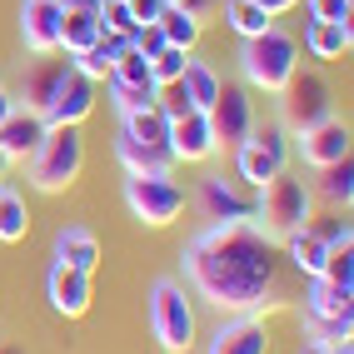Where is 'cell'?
Masks as SVG:
<instances>
[{
    "mask_svg": "<svg viewBox=\"0 0 354 354\" xmlns=\"http://www.w3.org/2000/svg\"><path fill=\"white\" fill-rule=\"evenodd\" d=\"M354 45V30L349 20H310V30H304V50H310L315 60H344Z\"/></svg>",
    "mask_w": 354,
    "mask_h": 354,
    "instance_id": "ffe728a7",
    "label": "cell"
},
{
    "mask_svg": "<svg viewBox=\"0 0 354 354\" xmlns=\"http://www.w3.org/2000/svg\"><path fill=\"white\" fill-rule=\"evenodd\" d=\"M209 354H270V329L259 315H230L215 335H209Z\"/></svg>",
    "mask_w": 354,
    "mask_h": 354,
    "instance_id": "2e32d148",
    "label": "cell"
},
{
    "mask_svg": "<svg viewBox=\"0 0 354 354\" xmlns=\"http://www.w3.org/2000/svg\"><path fill=\"white\" fill-rule=\"evenodd\" d=\"M30 234V205L10 180H0V245H20Z\"/></svg>",
    "mask_w": 354,
    "mask_h": 354,
    "instance_id": "cb8c5ba5",
    "label": "cell"
},
{
    "mask_svg": "<svg viewBox=\"0 0 354 354\" xmlns=\"http://www.w3.org/2000/svg\"><path fill=\"white\" fill-rule=\"evenodd\" d=\"M335 115V90H329L324 75H290V85L279 90V125H285L290 135H304L315 130L319 120H329Z\"/></svg>",
    "mask_w": 354,
    "mask_h": 354,
    "instance_id": "52a82bcc",
    "label": "cell"
},
{
    "mask_svg": "<svg viewBox=\"0 0 354 354\" xmlns=\"http://www.w3.org/2000/svg\"><path fill=\"white\" fill-rule=\"evenodd\" d=\"M120 135H130V140H140V145H155V150H170V120L155 110V105H145V110H130V115H120Z\"/></svg>",
    "mask_w": 354,
    "mask_h": 354,
    "instance_id": "83f0119b",
    "label": "cell"
},
{
    "mask_svg": "<svg viewBox=\"0 0 354 354\" xmlns=\"http://www.w3.org/2000/svg\"><path fill=\"white\" fill-rule=\"evenodd\" d=\"M125 205L145 230H165L185 215V185L170 175H125Z\"/></svg>",
    "mask_w": 354,
    "mask_h": 354,
    "instance_id": "8992f818",
    "label": "cell"
},
{
    "mask_svg": "<svg viewBox=\"0 0 354 354\" xmlns=\"http://www.w3.org/2000/svg\"><path fill=\"white\" fill-rule=\"evenodd\" d=\"M155 26H160L165 45H180V50H195L200 35H205V20H200L195 10H185V6H165Z\"/></svg>",
    "mask_w": 354,
    "mask_h": 354,
    "instance_id": "484cf974",
    "label": "cell"
},
{
    "mask_svg": "<svg viewBox=\"0 0 354 354\" xmlns=\"http://www.w3.org/2000/svg\"><path fill=\"white\" fill-rule=\"evenodd\" d=\"M115 160L125 165V175H170V170H175V155H170V150L140 145V140H130V135L115 140Z\"/></svg>",
    "mask_w": 354,
    "mask_h": 354,
    "instance_id": "7402d4cb",
    "label": "cell"
},
{
    "mask_svg": "<svg viewBox=\"0 0 354 354\" xmlns=\"http://www.w3.org/2000/svg\"><path fill=\"white\" fill-rule=\"evenodd\" d=\"M299 354H329V349H324V344H304Z\"/></svg>",
    "mask_w": 354,
    "mask_h": 354,
    "instance_id": "b9f144b4",
    "label": "cell"
},
{
    "mask_svg": "<svg viewBox=\"0 0 354 354\" xmlns=\"http://www.w3.org/2000/svg\"><path fill=\"white\" fill-rule=\"evenodd\" d=\"M10 110H15V95H10V90H6V85H0V120H6V115H10Z\"/></svg>",
    "mask_w": 354,
    "mask_h": 354,
    "instance_id": "60d3db41",
    "label": "cell"
},
{
    "mask_svg": "<svg viewBox=\"0 0 354 354\" xmlns=\"http://www.w3.org/2000/svg\"><path fill=\"white\" fill-rule=\"evenodd\" d=\"M170 155L175 165H205L209 155L220 150V140L215 130H209V115L205 110H190V115H180V120H170Z\"/></svg>",
    "mask_w": 354,
    "mask_h": 354,
    "instance_id": "5bb4252c",
    "label": "cell"
},
{
    "mask_svg": "<svg viewBox=\"0 0 354 354\" xmlns=\"http://www.w3.org/2000/svg\"><path fill=\"white\" fill-rule=\"evenodd\" d=\"M65 65L70 60H55V55H35L26 70H20V90H15V105H26V110H45V100H50V90L55 80L65 75Z\"/></svg>",
    "mask_w": 354,
    "mask_h": 354,
    "instance_id": "e0dca14e",
    "label": "cell"
},
{
    "mask_svg": "<svg viewBox=\"0 0 354 354\" xmlns=\"http://www.w3.org/2000/svg\"><path fill=\"white\" fill-rule=\"evenodd\" d=\"M100 35H105L100 10H65V15H60V50H65V55L90 50Z\"/></svg>",
    "mask_w": 354,
    "mask_h": 354,
    "instance_id": "603a6c76",
    "label": "cell"
},
{
    "mask_svg": "<svg viewBox=\"0 0 354 354\" xmlns=\"http://www.w3.org/2000/svg\"><path fill=\"white\" fill-rule=\"evenodd\" d=\"M254 220H259V230H265L270 240H285V234L304 230V225L315 220V195H310V185L295 180L290 170H279L274 180L259 185Z\"/></svg>",
    "mask_w": 354,
    "mask_h": 354,
    "instance_id": "277c9868",
    "label": "cell"
},
{
    "mask_svg": "<svg viewBox=\"0 0 354 354\" xmlns=\"http://www.w3.org/2000/svg\"><path fill=\"white\" fill-rule=\"evenodd\" d=\"M45 299H50V310L60 319H80L90 310V299H95V279H90L85 270H70V265H50V274H45Z\"/></svg>",
    "mask_w": 354,
    "mask_h": 354,
    "instance_id": "8fae6325",
    "label": "cell"
},
{
    "mask_svg": "<svg viewBox=\"0 0 354 354\" xmlns=\"http://www.w3.org/2000/svg\"><path fill=\"white\" fill-rule=\"evenodd\" d=\"M225 26L240 35V40H250V35H259V30H270L274 15H265L254 0H225Z\"/></svg>",
    "mask_w": 354,
    "mask_h": 354,
    "instance_id": "f1b7e54d",
    "label": "cell"
},
{
    "mask_svg": "<svg viewBox=\"0 0 354 354\" xmlns=\"http://www.w3.org/2000/svg\"><path fill=\"white\" fill-rule=\"evenodd\" d=\"M45 130H50V125L40 120V110L15 105L6 120H0V160H6V165H26L30 150L45 140Z\"/></svg>",
    "mask_w": 354,
    "mask_h": 354,
    "instance_id": "9a60e30c",
    "label": "cell"
},
{
    "mask_svg": "<svg viewBox=\"0 0 354 354\" xmlns=\"http://www.w3.org/2000/svg\"><path fill=\"white\" fill-rule=\"evenodd\" d=\"M165 6H185V0H165Z\"/></svg>",
    "mask_w": 354,
    "mask_h": 354,
    "instance_id": "ee69618b",
    "label": "cell"
},
{
    "mask_svg": "<svg viewBox=\"0 0 354 354\" xmlns=\"http://www.w3.org/2000/svg\"><path fill=\"white\" fill-rule=\"evenodd\" d=\"M0 354H26V349H15V344H6V339H0Z\"/></svg>",
    "mask_w": 354,
    "mask_h": 354,
    "instance_id": "7bdbcfd3",
    "label": "cell"
},
{
    "mask_svg": "<svg viewBox=\"0 0 354 354\" xmlns=\"http://www.w3.org/2000/svg\"><path fill=\"white\" fill-rule=\"evenodd\" d=\"M130 45L150 60V55L160 50V45H165V35H160V26H135V30H130Z\"/></svg>",
    "mask_w": 354,
    "mask_h": 354,
    "instance_id": "d590c367",
    "label": "cell"
},
{
    "mask_svg": "<svg viewBox=\"0 0 354 354\" xmlns=\"http://www.w3.org/2000/svg\"><path fill=\"white\" fill-rule=\"evenodd\" d=\"M354 0H310V20H349Z\"/></svg>",
    "mask_w": 354,
    "mask_h": 354,
    "instance_id": "e575fe53",
    "label": "cell"
},
{
    "mask_svg": "<svg viewBox=\"0 0 354 354\" xmlns=\"http://www.w3.org/2000/svg\"><path fill=\"white\" fill-rule=\"evenodd\" d=\"M279 240H270L254 220L205 225L180 250V285L225 315H259L279 299Z\"/></svg>",
    "mask_w": 354,
    "mask_h": 354,
    "instance_id": "6da1fadb",
    "label": "cell"
},
{
    "mask_svg": "<svg viewBox=\"0 0 354 354\" xmlns=\"http://www.w3.org/2000/svg\"><path fill=\"white\" fill-rule=\"evenodd\" d=\"M65 10H100V0H60Z\"/></svg>",
    "mask_w": 354,
    "mask_h": 354,
    "instance_id": "ab89813d",
    "label": "cell"
},
{
    "mask_svg": "<svg viewBox=\"0 0 354 354\" xmlns=\"http://www.w3.org/2000/svg\"><path fill=\"white\" fill-rule=\"evenodd\" d=\"M85 170V140H80V125H50L45 140L30 150L26 160V180L35 185L40 195H60L80 180Z\"/></svg>",
    "mask_w": 354,
    "mask_h": 354,
    "instance_id": "3957f363",
    "label": "cell"
},
{
    "mask_svg": "<svg viewBox=\"0 0 354 354\" xmlns=\"http://www.w3.org/2000/svg\"><path fill=\"white\" fill-rule=\"evenodd\" d=\"M319 279H329V285H344V290H354V240H344V245H329Z\"/></svg>",
    "mask_w": 354,
    "mask_h": 354,
    "instance_id": "1f68e13d",
    "label": "cell"
},
{
    "mask_svg": "<svg viewBox=\"0 0 354 354\" xmlns=\"http://www.w3.org/2000/svg\"><path fill=\"white\" fill-rule=\"evenodd\" d=\"M110 80H125V85H155L150 80V60L135 50V45H125L120 55H115V65H110Z\"/></svg>",
    "mask_w": 354,
    "mask_h": 354,
    "instance_id": "d6a6232c",
    "label": "cell"
},
{
    "mask_svg": "<svg viewBox=\"0 0 354 354\" xmlns=\"http://www.w3.org/2000/svg\"><path fill=\"white\" fill-rule=\"evenodd\" d=\"M100 26H105L110 35H125V40H130V30H135V15H130V6H125V0H100Z\"/></svg>",
    "mask_w": 354,
    "mask_h": 354,
    "instance_id": "836d02e7",
    "label": "cell"
},
{
    "mask_svg": "<svg viewBox=\"0 0 354 354\" xmlns=\"http://www.w3.org/2000/svg\"><path fill=\"white\" fill-rule=\"evenodd\" d=\"M105 90H110V105L120 110V115L145 110V105H155V95H160V85H125V80H105Z\"/></svg>",
    "mask_w": 354,
    "mask_h": 354,
    "instance_id": "4dcf8cb0",
    "label": "cell"
},
{
    "mask_svg": "<svg viewBox=\"0 0 354 354\" xmlns=\"http://www.w3.org/2000/svg\"><path fill=\"white\" fill-rule=\"evenodd\" d=\"M195 50H180V45H160V50L150 55V80L155 85H175L185 75V60H190Z\"/></svg>",
    "mask_w": 354,
    "mask_h": 354,
    "instance_id": "f546056e",
    "label": "cell"
},
{
    "mask_svg": "<svg viewBox=\"0 0 354 354\" xmlns=\"http://www.w3.org/2000/svg\"><path fill=\"white\" fill-rule=\"evenodd\" d=\"M299 70V40L290 30H259L240 45V80L245 90H259V95H279L290 85V75Z\"/></svg>",
    "mask_w": 354,
    "mask_h": 354,
    "instance_id": "7a4b0ae2",
    "label": "cell"
},
{
    "mask_svg": "<svg viewBox=\"0 0 354 354\" xmlns=\"http://www.w3.org/2000/svg\"><path fill=\"white\" fill-rule=\"evenodd\" d=\"M295 140H299L295 150H299V160L310 165V170H324V165H335V160H344L354 150V135H349V125L339 115H329V120H319L315 130H304Z\"/></svg>",
    "mask_w": 354,
    "mask_h": 354,
    "instance_id": "4fadbf2b",
    "label": "cell"
},
{
    "mask_svg": "<svg viewBox=\"0 0 354 354\" xmlns=\"http://www.w3.org/2000/svg\"><path fill=\"white\" fill-rule=\"evenodd\" d=\"M60 0H26L20 6V45L30 55H60Z\"/></svg>",
    "mask_w": 354,
    "mask_h": 354,
    "instance_id": "7c38bea8",
    "label": "cell"
},
{
    "mask_svg": "<svg viewBox=\"0 0 354 354\" xmlns=\"http://www.w3.org/2000/svg\"><path fill=\"white\" fill-rule=\"evenodd\" d=\"M185 10H195V15H200V20H205V15H209V10H215V0H185Z\"/></svg>",
    "mask_w": 354,
    "mask_h": 354,
    "instance_id": "f35d334b",
    "label": "cell"
},
{
    "mask_svg": "<svg viewBox=\"0 0 354 354\" xmlns=\"http://www.w3.org/2000/svg\"><path fill=\"white\" fill-rule=\"evenodd\" d=\"M90 110H95V80H85L75 65H65V75L55 80L50 100L40 110V120L45 125H80Z\"/></svg>",
    "mask_w": 354,
    "mask_h": 354,
    "instance_id": "9c48e42d",
    "label": "cell"
},
{
    "mask_svg": "<svg viewBox=\"0 0 354 354\" xmlns=\"http://www.w3.org/2000/svg\"><path fill=\"white\" fill-rule=\"evenodd\" d=\"M205 115H209V130H215L220 145H240V140L254 130V100H250L245 85H220L215 105Z\"/></svg>",
    "mask_w": 354,
    "mask_h": 354,
    "instance_id": "30bf717a",
    "label": "cell"
},
{
    "mask_svg": "<svg viewBox=\"0 0 354 354\" xmlns=\"http://www.w3.org/2000/svg\"><path fill=\"white\" fill-rule=\"evenodd\" d=\"M324 254H329V245H324V234H319L315 225H304V230L285 234V259H290V270H299L304 279H319Z\"/></svg>",
    "mask_w": 354,
    "mask_h": 354,
    "instance_id": "44dd1931",
    "label": "cell"
},
{
    "mask_svg": "<svg viewBox=\"0 0 354 354\" xmlns=\"http://www.w3.org/2000/svg\"><path fill=\"white\" fill-rule=\"evenodd\" d=\"M150 329L165 354H190L195 349V304L180 279H155L150 285Z\"/></svg>",
    "mask_w": 354,
    "mask_h": 354,
    "instance_id": "5b68a950",
    "label": "cell"
},
{
    "mask_svg": "<svg viewBox=\"0 0 354 354\" xmlns=\"http://www.w3.org/2000/svg\"><path fill=\"white\" fill-rule=\"evenodd\" d=\"M0 180H6V160H0Z\"/></svg>",
    "mask_w": 354,
    "mask_h": 354,
    "instance_id": "f6af8a7d",
    "label": "cell"
},
{
    "mask_svg": "<svg viewBox=\"0 0 354 354\" xmlns=\"http://www.w3.org/2000/svg\"><path fill=\"white\" fill-rule=\"evenodd\" d=\"M130 15H135V26H155L160 10H165V0H125Z\"/></svg>",
    "mask_w": 354,
    "mask_h": 354,
    "instance_id": "8d00e7d4",
    "label": "cell"
},
{
    "mask_svg": "<svg viewBox=\"0 0 354 354\" xmlns=\"http://www.w3.org/2000/svg\"><path fill=\"white\" fill-rule=\"evenodd\" d=\"M310 195H319L324 205H335V209H349V200H354V155L324 165V170H319V185H315Z\"/></svg>",
    "mask_w": 354,
    "mask_h": 354,
    "instance_id": "4316f807",
    "label": "cell"
},
{
    "mask_svg": "<svg viewBox=\"0 0 354 354\" xmlns=\"http://www.w3.org/2000/svg\"><path fill=\"white\" fill-rule=\"evenodd\" d=\"M55 259L70 270H85V274H95L100 265V240H95V230H85V225H60L55 230Z\"/></svg>",
    "mask_w": 354,
    "mask_h": 354,
    "instance_id": "d6986e66",
    "label": "cell"
},
{
    "mask_svg": "<svg viewBox=\"0 0 354 354\" xmlns=\"http://www.w3.org/2000/svg\"><path fill=\"white\" fill-rule=\"evenodd\" d=\"M180 85H185V95H190V105H195V110H209L225 80H220V70L209 65V60L190 55V60H185V75H180Z\"/></svg>",
    "mask_w": 354,
    "mask_h": 354,
    "instance_id": "d4e9b609",
    "label": "cell"
},
{
    "mask_svg": "<svg viewBox=\"0 0 354 354\" xmlns=\"http://www.w3.org/2000/svg\"><path fill=\"white\" fill-rule=\"evenodd\" d=\"M254 6L265 10V15H285V10H295V6H299V0H254Z\"/></svg>",
    "mask_w": 354,
    "mask_h": 354,
    "instance_id": "74e56055",
    "label": "cell"
},
{
    "mask_svg": "<svg viewBox=\"0 0 354 354\" xmlns=\"http://www.w3.org/2000/svg\"><path fill=\"white\" fill-rule=\"evenodd\" d=\"M285 165H290L285 155H274L270 145H259L254 135H245L240 145H234V175H240L245 185H254V190H259L265 180H274L279 170H285Z\"/></svg>",
    "mask_w": 354,
    "mask_h": 354,
    "instance_id": "ac0fdd59",
    "label": "cell"
},
{
    "mask_svg": "<svg viewBox=\"0 0 354 354\" xmlns=\"http://www.w3.org/2000/svg\"><path fill=\"white\" fill-rule=\"evenodd\" d=\"M254 200H259V190L245 185V180H225V175H205L200 180V215L209 225L254 220Z\"/></svg>",
    "mask_w": 354,
    "mask_h": 354,
    "instance_id": "ba28073f",
    "label": "cell"
}]
</instances>
